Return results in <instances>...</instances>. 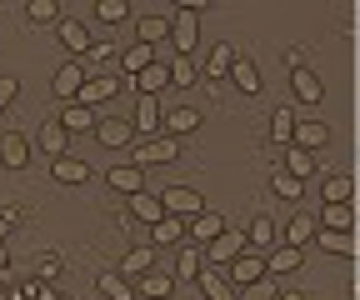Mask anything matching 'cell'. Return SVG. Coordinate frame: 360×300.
<instances>
[{"label": "cell", "instance_id": "cell-1", "mask_svg": "<svg viewBox=\"0 0 360 300\" xmlns=\"http://www.w3.org/2000/svg\"><path fill=\"white\" fill-rule=\"evenodd\" d=\"M170 46H175V56H191V51L200 46V15H195L191 6H180V11L170 15Z\"/></svg>", "mask_w": 360, "mask_h": 300}, {"label": "cell", "instance_id": "cell-2", "mask_svg": "<svg viewBox=\"0 0 360 300\" xmlns=\"http://www.w3.org/2000/svg\"><path fill=\"white\" fill-rule=\"evenodd\" d=\"M240 250H250V245H245V230L225 226V230H220V235H215V240H210V245L200 250V261H215V270H225V266H231Z\"/></svg>", "mask_w": 360, "mask_h": 300}, {"label": "cell", "instance_id": "cell-3", "mask_svg": "<svg viewBox=\"0 0 360 300\" xmlns=\"http://www.w3.org/2000/svg\"><path fill=\"white\" fill-rule=\"evenodd\" d=\"M180 155V141H170V136H146V141H135V160L130 165H170Z\"/></svg>", "mask_w": 360, "mask_h": 300}, {"label": "cell", "instance_id": "cell-4", "mask_svg": "<svg viewBox=\"0 0 360 300\" xmlns=\"http://www.w3.org/2000/svg\"><path fill=\"white\" fill-rule=\"evenodd\" d=\"M160 210H165V216L191 221V216H200V210H205V200H200V190H191V185H170V190L160 195Z\"/></svg>", "mask_w": 360, "mask_h": 300}, {"label": "cell", "instance_id": "cell-5", "mask_svg": "<svg viewBox=\"0 0 360 300\" xmlns=\"http://www.w3.org/2000/svg\"><path fill=\"white\" fill-rule=\"evenodd\" d=\"M265 275V255L260 250H240L231 266H225V280L231 285H250V280H260Z\"/></svg>", "mask_w": 360, "mask_h": 300}, {"label": "cell", "instance_id": "cell-6", "mask_svg": "<svg viewBox=\"0 0 360 300\" xmlns=\"http://www.w3.org/2000/svg\"><path fill=\"white\" fill-rule=\"evenodd\" d=\"M115 91H120V75H96V80H85V85H80V96H75V105H85V110H96V105L115 100Z\"/></svg>", "mask_w": 360, "mask_h": 300}, {"label": "cell", "instance_id": "cell-7", "mask_svg": "<svg viewBox=\"0 0 360 300\" xmlns=\"http://www.w3.org/2000/svg\"><path fill=\"white\" fill-rule=\"evenodd\" d=\"M105 185L120 190V195H141L146 190V170L141 165H115V170H105Z\"/></svg>", "mask_w": 360, "mask_h": 300}, {"label": "cell", "instance_id": "cell-8", "mask_svg": "<svg viewBox=\"0 0 360 300\" xmlns=\"http://www.w3.org/2000/svg\"><path fill=\"white\" fill-rule=\"evenodd\" d=\"M300 261H305V250H295V245H270V250H265V275H290V270H300Z\"/></svg>", "mask_w": 360, "mask_h": 300}, {"label": "cell", "instance_id": "cell-9", "mask_svg": "<svg viewBox=\"0 0 360 300\" xmlns=\"http://www.w3.org/2000/svg\"><path fill=\"white\" fill-rule=\"evenodd\" d=\"M290 91H295V100H305V105H321L326 100V85H321V75L315 70H290Z\"/></svg>", "mask_w": 360, "mask_h": 300}, {"label": "cell", "instance_id": "cell-10", "mask_svg": "<svg viewBox=\"0 0 360 300\" xmlns=\"http://www.w3.org/2000/svg\"><path fill=\"white\" fill-rule=\"evenodd\" d=\"M80 85H85V70H80V60H65L60 70H56V80H51V91L70 105L75 96H80Z\"/></svg>", "mask_w": 360, "mask_h": 300}, {"label": "cell", "instance_id": "cell-11", "mask_svg": "<svg viewBox=\"0 0 360 300\" xmlns=\"http://www.w3.org/2000/svg\"><path fill=\"white\" fill-rule=\"evenodd\" d=\"M0 165H6V170H25V165H30V141H25L20 131L0 136Z\"/></svg>", "mask_w": 360, "mask_h": 300}, {"label": "cell", "instance_id": "cell-12", "mask_svg": "<svg viewBox=\"0 0 360 300\" xmlns=\"http://www.w3.org/2000/svg\"><path fill=\"white\" fill-rule=\"evenodd\" d=\"M290 145H300V150H321V145H330V131L321 120H295V136H290Z\"/></svg>", "mask_w": 360, "mask_h": 300}, {"label": "cell", "instance_id": "cell-13", "mask_svg": "<svg viewBox=\"0 0 360 300\" xmlns=\"http://www.w3.org/2000/svg\"><path fill=\"white\" fill-rule=\"evenodd\" d=\"M135 30H141V40H135V46H160V40H170V15H141L135 20Z\"/></svg>", "mask_w": 360, "mask_h": 300}, {"label": "cell", "instance_id": "cell-14", "mask_svg": "<svg viewBox=\"0 0 360 300\" xmlns=\"http://www.w3.org/2000/svg\"><path fill=\"white\" fill-rule=\"evenodd\" d=\"M160 125H165L170 141H175V136H191V131H200V110H195V105H180V110H170Z\"/></svg>", "mask_w": 360, "mask_h": 300}, {"label": "cell", "instance_id": "cell-15", "mask_svg": "<svg viewBox=\"0 0 360 300\" xmlns=\"http://www.w3.org/2000/svg\"><path fill=\"white\" fill-rule=\"evenodd\" d=\"M150 270H155V250H150V245H135L125 261H120V275H125V280H141V275H150Z\"/></svg>", "mask_w": 360, "mask_h": 300}, {"label": "cell", "instance_id": "cell-16", "mask_svg": "<svg viewBox=\"0 0 360 300\" xmlns=\"http://www.w3.org/2000/svg\"><path fill=\"white\" fill-rule=\"evenodd\" d=\"M35 145H40L45 155H51V160H56V155H65V145H70V136H65V125H60V120H45V125H40V136H35Z\"/></svg>", "mask_w": 360, "mask_h": 300}, {"label": "cell", "instance_id": "cell-17", "mask_svg": "<svg viewBox=\"0 0 360 300\" xmlns=\"http://www.w3.org/2000/svg\"><path fill=\"white\" fill-rule=\"evenodd\" d=\"M195 280H200V295H205V300H236V285L225 280V270H215V266L200 270Z\"/></svg>", "mask_w": 360, "mask_h": 300}, {"label": "cell", "instance_id": "cell-18", "mask_svg": "<svg viewBox=\"0 0 360 300\" xmlns=\"http://www.w3.org/2000/svg\"><path fill=\"white\" fill-rule=\"evenodd\" d=\"M56 120L65 125V136H85V131H96V120H101V115H96V110H85V105H75V100H70V105H65V115H56Z\"/></svg>", "mask_w": 360, "mask_h": 300}, {"label": "cell", "instance_id": "cell-19", "mask_svg": "<svg viewBox=\"0 0 360 300\" xmlns=\"http://www.w3.org/2000/svg\"><path fill=\"white\" fill-rule=\"evenodd\" d=\"M186 230H191L200 245H210V240L225 230V216H215V210H200V216H191V221H186Z\"/></svg>", "mask_w": 360, "mask_h": 300}, {"label": "cell", "instance_id": "cell-20", "mask_svg": "<svg viewBox=\"0 0 360 300\" xmlns=\"http://www.w3.org/2000/svg\"><path fill=\"white\" fill-rule=\"evenodd\" d=\"M96 136H101V145H130L135 141V125L130 120H96Z\"/></svg>", "mask_w": 360, "mask_h": 300}, {"label": "cell", "instance_id": "cell-21", "mask_svg": "<svg viewBox=\"0 0 360 300\" xmlns=\"http://www.w3.org/2000/svg\"><path fill=\"white\" fill-rule=\"evenodd\" d=\"M51 176H56L60 185H80V181H90V165H85V160H75V155H56Z\"/></svg>", "mask_w": 360, "mask_h": 300}, {"label": "cell", "instance_id": "cell-22", "mask_svg": "<svg viewBox=\"0 0 360 300\" xmlns=\"http://www.w3.org/2000/svg\"><path fill=\"white\" fill-rule=\"evenodd\" d=\"M130 221H146V226L165 221V210H160V195H150V190H141V195H130Z\"/></svg>", "mask_w": 360, "mask_h": 300}, {"label": "cell", "instance_id": "cell-23", "mask_svg": "<svg viewBox=\"0 0 360 300\" xmlns=\"http://www.w3.org/2000/svg\"><path fill=\"white\" fill-rule=\"evenodd\" d=\"M285 176H295V181H310L315 176V155L310 150H300V145H285Z\"/></svg>", "mask_w": 360, "mask_h": 300}, {"label": "cell", "instance_id": "cell-24", "mask_svg": "<svg viewBox=\"0 0 360 300\" xmlns=\"http://www.w3.org/2000/svg\"><path fill=\"white\" fill-rule=\"evenodd\" d=\"M290 136H295V110H290V105L270 110V141H276V145L285 150V145H290Z\"/></svg>", "mask_w": 360, "mask_h": 300}, {"label": "cell", "instance_id": "cell-25", "mask_svg": "<svg viewBox=\"0 0 360 300\" xmlns=\"http://www.w3.org/2000/svg\"><path fill=\"white\" fill-rule=\"evenodd\" d=\"M165 85H170V70L160 60H150L141 75H135V91H141V96H155V91H165Z\"/></svg>", "mask_w": 360, "mask_h": 300}, {"label": "cell", "instance_id": "cell-26", "mask_svg": "<svg viewBox=\"0 0 360 300\" xmlns=\"http://www.w3.org/2000/svg\"><path fill=\"white\" fill-rule=\"evenodd\" d=\"M60 46L75 51V56H85L90 46H96V40H90V30H85L80 20H60Z\"/></svg>", "mask_w": 360, "mask_h": 300}, {"label": "cell", "instance_id": "cell-27", "mask_svg": "<svg viewBox=\"0 0 360 300\" xmlns=\"http://www.w3.org/2000/svg\"><path fill=\"white\" fill-rule=\"evenodd\" d=\"M101 300H135V285L120 270H101Z\"/></svg>", "mask_w": 360, "mask_h": 300}, {"label": "cell", "instance_id": "cell-28", "mask_svg": "<svg viewBox=\"0 0 360 300\" xmlns=\"http://www.w3.org/2000/svg\"><path fill=\"white\" fill-rule=\"evenodd\" d=\"M231 80L240 85V91H245V96H255V91H260V70H255V60H245V56H236V60H231Z\"/></svg>", "mask_w": 360, "mask_h": 300}, {"label": "cell", "instance_id": "cell-29", "mask_svg": "<svg viewBox=\"0 0 360 300\" xmlns=\"http://www.w3.org/2000/svg\"><path fill=\"white\" fill-rule=\"evenodd\" d=\"M160 125V105H155V96H141L135 100V131H141V141Z\"/></svg>", "mask_w": 360, "mask_h": 300}, {"label": "cell", "instance_id": "cell-30", "mask_svg": "<svg viewBox=\"0 0 360 300\" xmlns=\"http://www.w3.org/2000/svg\"><path fill=\"white\" fill-rule=\"evenodd\" d=\"M315 226H321V230H355V210L350 205H326Z\"/></svg>", "mask_w": 360, "mask_h": 300}, {"label": "cell", "instance_id": "cell-31", "mask_svg": "<svg viewBox=\"0 0 360 300\" xmlns=\"http://www.w3.org/2000/svg\"><path fill=\"white\" fill-rule=\"evenodd\" d=\"M150 60H155V51H150V46H130L125 56H115V70H125V75H141Z\"/></svg>", "mask_w": 360, "mask_h": 300}, {"label": "cell", "instance_id": "cell-32", "mask_svg": "<svg viewBox=\"0 0 360 300\" xmlns=\"http://www.w3.org/2000/svg\"><path fill=\"white\" fill-rule=\"evenodd\" d=\"M245 245L265 255L270 245H276V221H270V216H265V221H250V230H245Z\"/></svg>", "mask_w": 360, "mask_h": 300}, {"label": "cell", "instance_id": "cell-33", "mask_svg": "<svg viewBox=\"0 0 360 300\" xmlns=\"http://www.w3.org/2000/svg\"><path fill=\"white\" fill-rule=\"evenodd\" d=\"M150 235H155V245H180V240H186V221H180V216H165V221L150 226Z\"/></svg>", "mask_w": 360, "mask_h": 300}, {"label": "cell", "instance_id": "cell-34", "mask_svg": "<svg viewBox=\"0 0 360 300\" xmlns=\"http://www.w3.org/2000/svg\"><path fill=\"white\" fill-rule=\"evenodd\" d=\"M315 240V216H295L290 226H285V245H295V250H305Z\"/></svg>", "mask_w": 360, "mask_h": 300}, {"label": "cell", "instance_id": "cell-35", "mask_svg": "<svg viewBox=\"0 0 360 300\" xmlns=\"http://www.w3.org/2000/svg\"><path fill=\"white\" fill-rule=\"evenodd\" d=\"M315 240H321L330 255H340V250L350 255V250H355V235H350V230H321V226H315Z\"/></svg>", "mask_w": 360, "mask_h": 300}, {"label": "cell", "instance_id": "cell-36", "mask_svg": "<svg viewBox=\"0 0 360 300\" xmlns=\"http://www.w3.org/2000/svg\"><path fill=\"white\" fill-rule=\"evenodd\" d=\"M350 195H355V181L350 176H330L326 181V205H350Z\"/></svg>", "mask_w": 360, "mask_h": 300}, {"label": "cell", "instance_id": "cell-37", "mask_svg": "<svg viewBox=\"0 0 360 300\" xmlns=\"http://www.w3.org/2000/svg\"><path fill=\"white\" fill-rule=\"evenodd\" d=\"M231 60H236V51H231V46H215V51H210V60H205V75H210V80H225V75H231Z\"/></svg>", "mask_w": 360, "mask_h": 300}, {"label": "cell", "instance_id": "cell-38", "mask_svg": "<svg viewBox=\"0 0 360 300\" xmlns=\"http://www.w3.org/2000/svg\"><path fill=\"white\" fill-rule=\"evenodd\" d=\"M236 300H281V290H276V280H270V275H260V280L240 285V295H236Z\"/></svg>", "mask_w": 360, "mask_h": 300}, {"label": "cell", "instance_id": "cell-39", "mask_svg": "<svg viewBox=\"0 0 360 300\" xmlns=\"http://www.w3.org/2000/svg\"><path fill=\"white\" fill-rule=\"evenodd\" d=\"M96 20L120 25V20H130V6H125V0H96Z\"/></svg>", "mask_w": 360, "mask_h": 300}, {"label": "cell", "instance_id": "cell-40", "mask_svg": "<svg viewBox=\"0 0 360 300\" xmlns=\"http://www.w3.org/2000/svg\"><path fill=\"white\" fill-rule=\"evenodd\" d=\"M270 185H276V195H281V200H300V195H305V181L285 176V170H276V176H270Z\"/></svg>", "mask_w": 360, "mask_h": 300}, {"label": "cell", "instance_id": "cell-41", "mask_svg": "<svg viewBox=\"0 0 360 300\" xmlns=\"http://www.w3.org/2000/svg\"><path fill=\"white\" fill-rule=\"evenodd\" d=\"M170 275H160V270H150V275H141V295H150V300H165L170 295Z\"/></svg>", "mask_w": 360, "mask_h": 300}, {"label": "cell", "instance_id": "cell-42", "mask_svg": "<svg viewBox=\"0 0 360 300\" xmlns=\"http://www.w3.org/2000/svg\"><path fill=\"white\" fill-rule=\"evenodd\" d=\"M175 275H180V280H195V275H200V250H195V245H186V250H180Z\"/></svg>", "mask_w": 360, "mask_h": 300}, {"label": "cell", "instance_id": "cell-43", "mask_svg": "<svg viewBox=\"0 0 360 300\" xmlns=\"http://www.w3.org/2000/svg\"><path fill=\"white\" fill-rule=\"evenodd\" d=\"M170 70V85H195V65H191V56H175V65H165Z\"/></svg>", "mask_w": 360, "mask_h": 300}, {"label": "cell", "instance_id": "cell-44", "mask_svg": "<svg viewBox=\"0 0 360 300\" xmlns=\"http://www.w3.org/2000/svg\"><path fill=\"white\" fill-rule=\"evenodd\" d=\"M25 15H30V20H56V15H60V6H56V0H30Z\"/></svg>", "mask_w": 360, "mask_h": 300}, {"label": "cell", "instance_id": "cell-45", "mask_svg": "<svg viewBox=\"0 0 360 300\" xmlns=\"http://www.w3.org/2000/svg\"><path fill=\"white\" fill-rule=\"evenodd\" d=\"M15 91H20V80L15 75H0V115H6V105L15 100Z\"/></svg>", "mask_w": 360, "mask_h": 300}, {"label": "cell", "instance_id": "cell-46", "mask_svg": "<svg viewBox=\"0 0 360 300\" xmlns=\"http://www.w3.org/2000/svg\"><path fill=\"white\" fill-rule=\"evenodd\" d=\"M35 261H40V266H35V270H40V280H51V275L60 270V255H51V250H45V255H35Z\"/></svg>", "mask_w": 360, "mask_h": 300}, {"label": "cell", "instance_id": "cell-47", "mask_svg": "<svg viewBox=\"0 0 360 300\" xmlns=\"http://www.w3.org/2000/svg\"><path fill=\"white\" fill-rule=\"evenodd\" d=\"M85 60H101V65H115V51H110V46H90V51H85Z\"/></svg>", "mask_w": 360, "mask_h": 300}, {"label": "cell", "instance_id": "cell-48", "mask_svg": "<svg viewBox=\"0 0 360 300\" xmlns=\"http://www.w3.org/2000/svg\"><path fill=\"white\" fill-rule=\"evenodd\" d=\"M35 295H40V280H25V285L11 290V300H35Z\"/></svg>", "mask_w": 360, "mask_h": 300}, {"label": "cell", "instance_id": "cell-49", "mask_svg": "<svg viewBox=\"0 0 360 300\" xmlns=\"http://www.w3.org/2000/svg\"><path fill=\"white\" fill-rule=\"evenodd\" d=\"M15 221H20V216H15V210H0V235H6V230H11Z\"/></svg>", "mask_w": 360, "mask_h": 300}, {"label": "cell", "instance_id": "cell-50", "mask_svg": "<svg viewBox=\"0 0 360 300\" xmlns=\"http://www.w3.org/2000/svg\"><path fill=\"white\" fill-rule=\"evenodd\" d=\"M281 300H310V295H305V290H290V295H281Z\"/></svg>", "mask_w": 360, "mask_h": 300}, {"label": "cell", "instance_id": "cell-51", "mask_svg": "<svg viewBox=\"0 0 360 300\" xmlns=\"http://www.w3.org/2000/svg\"><path fill=\"white\" fill-rule=\"evenodd\" d=\"M0 270H6V250H0Z\"/></svg>", "mask_w": 360, "mask_h": 300}, {"label": "cell", "instance_id": "cell-52", "mask_svg": "<svg viewBox=\"0 0 360 300\" xmlns=\"http://www.w3.org/2000/svg\"><path fill=\"white\" fill-rule=\"evenodd\" d=\"M45 300H60V295H45Z\"/></svg>", "mask_w": 360, "mask_h": 300}]
</instances>
